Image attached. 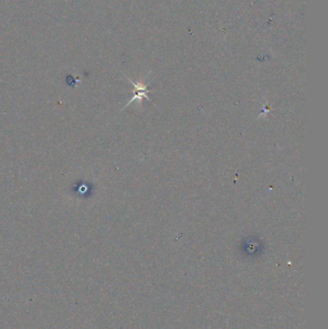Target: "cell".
<instances>
[{"label":"cell","mask_w":328,"mask_h":329,"mask_svg":"<svg viewBox=\"0 0 328 329\" xmlns=\"http://www.w3.org/2000/svg\"><path fill=\"white\" fill-rule=\"evenodd\" d=\"M129 81L132 83V84L134 85V87H135V89H134V97L129 101V103H128L126 106H128L129 104H131L134 100H141V99H143L144 97L149 99L148 96L146 95V93H147V91H148L147 89H146V85H145L144 83L133 82L131 79H129Z\"/></svg>","instance_id":"6da1fadb"}]
</instances>
